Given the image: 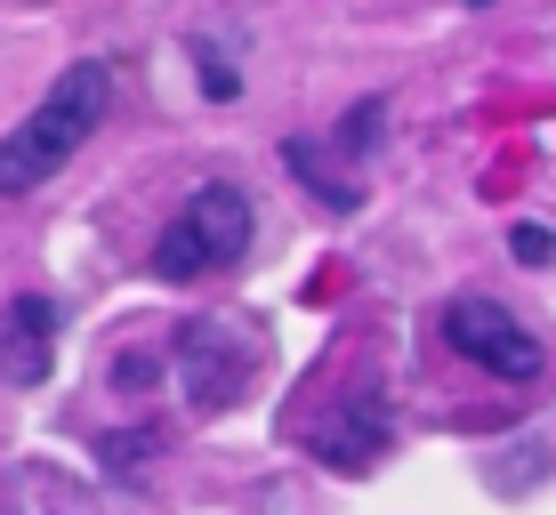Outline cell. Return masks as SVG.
Listing matches in <instances>:
<instances>
[{
	"label": "cell",
	"mask_w": 556,
	"mask_h": 515,
	"mask_svg": "<svg viewBox=\"0 0 556 515\" xmlns=\"http://www.w3.org/2000/svg\"><path fill=\"white\" fill-rule=\"evenodd\" d=\"M379 121H388V98H355V105H348V121H339V154L363 162V154L379 145V138H371Z\"/></svg>",
	"instance_id": "10"
},
{
	"label": "cell",
	"mask_w": 556,
	"mask_h": 515,
	"mask_svg": "<svg viewBox=\"0 0 556 515\" xmlns=\"http://www.w3.org/2000/svg\"><path fill=\"white\" fill-rule=\"evenodd\" d=\"M146 451H153V435H113L105 460H113V475H138V467H146Z\"/></svg>",
	"instance_id": "12"
},
{
	"label": "cell",
	"mask_w": 556,
	"mask_h": 515,
	"mask_svg": "<svg viewBox=\"0 0 556 515\" xmlns=\"http://www.w3.org/2000/svg\"><path fill=\"white\" fill-rule=\"evenodd\" d=\"M194 65H202V98L210 105H235L242 98V73H235V56H226L218 41H194Z\"/></svg>",
	"instance_id": "9"
},
{
	"label": "cell",
	"mask_w": 556,
	"mask_h": 515,
	"mask_svg": "<svg viewBox=\"0 0 556 515\" xmlns=\"http://www.w3.org/2000/svg\"><path fill=\"white\" fill-rule=\"evenodd\" d=\"M49 371H56V307L41 291H25L0 314V378L9 387H41Z\"/></svg>",
	"instance_id": "6"
},
{
	"label": "cell",
	"mask_w": 556,
	"mask_h": 515,
	"mask_svg": "<svg viewBox=\"0 0 556 515\" xmlns=\"http://www.w3.org/2000/svg\"><path fill=\"white\" fill-rule=\"evenodd\" d=\"M266 362L258 347V322H235V314H194L178 331V387L194 411H235L251 395V371Z\"/></svg>",
	"instance_id": "3"
},
{
	"label": "cell",
	"mask_w": 556,
	"mask_h": 515,
	"mask_svg": "<svg viewBox=\"0 0 556 515\" xmlns=\"http://www.w3.org/2000/svg\"><path fill=\"white\" fill-rule=\"evenodd\" d=\"M508 250L525 266H548L556 258V234H548V226H508Z\"/></svg>",
	"instance_id": "11"
},
{
	"label": "cell",
	"mask_w": 556,
	"mask_h": 515,
	"mask_svg": "<svg viewBox=\"0 0 556 515\" xmlns=\"http://www.w3.org/2000/svg\"><path fill=\"white\" fill-rule=\"evenodd\" d=\"M251 234H258V218H251V194H242V185H194L186 209L162 226V242H153V274L162 282L226 274V266H242Z\"/></svg>",
	"instance_id": "2"
},
{
	"label": "cell",
	"mask_w": 556,
	"mask_h": 515,
	"mask_svg": "<svg viewBox=\"0 0 556 515\" xmlns=\"http://www.w3.org/2000/svg\"><path fill=\"white\" fill-rule=\"evenodd\" d=\"M388 443H395V419H388L379 395H339V403L315 419V451H323L339 475H363Z\"/></svg>",
	"instance_id": "5"
},
{
	"label": "cell",
	"mask_w": 556,
	"mask_h": 515,
	"mask_svg": "<svg viewBox=\"0 0 556 515\" xmlns=\"http://www.w3.org/2000/svg\"><path fill=\"white\" fill-rule=\"evenodd\" d=\"M282 162H291V178H299V185H315V202H323V209H339V218H355V209H363V185H355V178H339V169L323 162V145L282 138Z\"/></svg>",
	"instance_id": "7"
},
{
	"label": "cell",
	"mask_w": 556,
	"mask_h": 515,
	"mask_svg": "<svg viewBox=\"0 0 556 515\" xmlns=\"http://www.w3.org/2000/svg\"><path fill=\"white\" fill-rule=\"evenodd\" d=\"M105 105H113V65H98V56L65 65L49 98L33 105L9 138H0V194H33V185H49L56 169L98 138Z\"/></svg>",
	"instance_id": "1"
},
{
	"label": "cell",
	"mask_w": 556,
	"mask_h": 515,
	"mask_svg": "<svg viewBox=\"0 0 556 515\" xmlns=\"http://www.w3.org/2000/svg\"><path fill=\"white\" fill-rule=\"evenodd\" d=\"M9 515H89V500L73 484H56V475L25 467V475H9Z\"/></svg>",
	"instance_id": "8"
},
{
	"label": "cell",
	"mask_w": 556,
	"mask_h": 515,
	"mask_svg": "<svg viewBox=\"0 0 556 515\" xmlns=\"http://www.w3.org/2000/svg\"><path fill=\"white\" fill-rule=\"evenodd\" d=\"M444 347L468 355L476 371L508 378V387H532V378L548 371L541 331H525V322H516L501 298H452V307H444Z\"/></svg>",
	"instance_id": "4"
}]
</instances>
